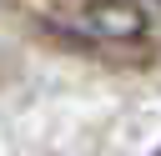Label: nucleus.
Listing matches in <instances>:
<instances>
[{"instance_id": "1", "label": "nucleus", "mask_w": 161, "mask_h": 156, "mask_svg": "<svg viewBox=\"0 0 161 156\" xmlns=\"http://www.w3.org/2000/svg\"><path fill=\"white\" fill-rule=\"evenodd\" d=\"M156 156H161V151H156Z\"/></svg>"}]
</instances>
